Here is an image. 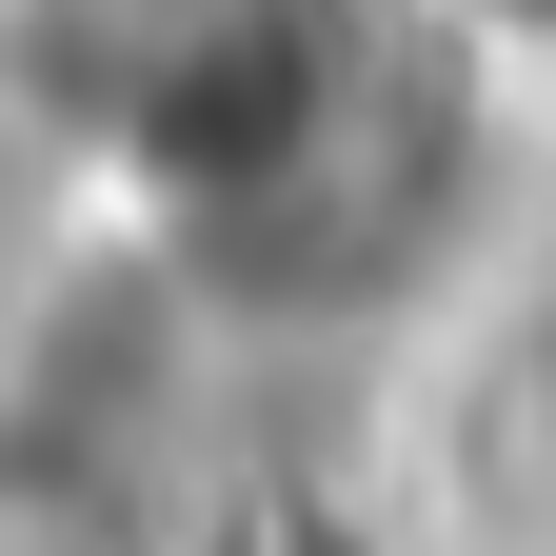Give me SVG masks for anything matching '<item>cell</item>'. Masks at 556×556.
<instances>
[{
  "instance_id": "obj_1",
  "label": "cell",
  "mask_w": 556,
  "mask_h": 556,
  "mask_svg": "<svg viewBox=\"0 0 556 556\" xmlns=\"http://www.w3.org/2000/svg\"><path fill=\"white\" fill-rule=\"evenodd\" d=\"M0 60L219 299L318 318L438 239L457 100L397 0H21Z\"/></svg>"
}]
</instances>
